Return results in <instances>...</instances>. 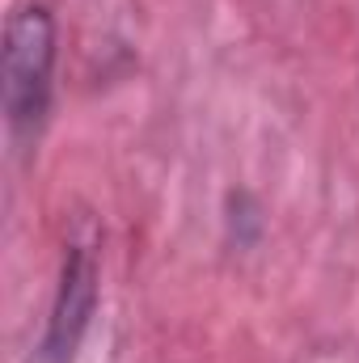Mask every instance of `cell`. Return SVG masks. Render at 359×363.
Listing matches in <instances>:
<instances>
[{
    "instance_id": "obj_2",
    "label": "cell",
    "mask_w": 359,
    "mask_h": 363,
    "mask_svg": "<svg viewBox=\"0 0 359 363\" xmlns=\"http://www.w3.org/2000/svg\"><path fill=\"white\" fill-rule=\"evenodd\" d=\"M97 304H101V233L89 216H77L60 254L43 334L30 347L26 363H77L93 330Z\"/></svg>"
},
{
    "instance_id": "obj_3",
    "label": "cell",
    "mask_w": 359,
    "mask_h": 363,
    "mask_svg": "<svg viewBox=\"0 0 359 363\" xmlns=\"http://www.w3.org/2000/svg\"><path fill=\"white\" fill-rule=\"evenodd\" d=\"M220 233H224V250H233V254H250V250L263 245V237H267V203L258 199V190H250V186L224 190Z\"/></svg>"
},
{
    "instance_id": "obj_1",
    "label": "cell",
    "mask_w": 359,
    "mask_h": 363,
    "mask_svg": "<svg viewBox=\"0 0 359 363\" xmlns=\"http://www.w3.org/2000/svg\"><path fill=\"white\" fill-rule=\"evenodd\" d=\"M55 68H60V17L47 0H17L4 13L0 34V110L9 140L30 152L55 106Z\"/></svg>"
}]
</instances>
